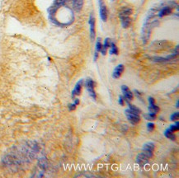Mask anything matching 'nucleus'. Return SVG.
<instances>
[{"label":"nucleus","instance_id":"obj_9","mask_svg":"<svg viewBox=\"0 0 179 178\" xmlns=\"http://www.w3.org/2000/svg\"><path fill=\"white\" fill-rule=\"evenodd\" d=\"M121 90H122L123 95L124 97L126 98V101H131L133 99V93L130 92V90L129 89V87L126 85H122L121 86Z\"/></svg>","mask_w":179,"mask_h":178},{"label":"nucleus","instance_id":"obj_21","mask_svg":"<svg viewBox=\"0 0 179 178\" xmlns=\"http://www.w3.org/2000/svg\"><path fill=\"white\" fill-rule=\"evenodd\" d=\"M66 3V0H55L54 1V7H61V6L65 5Z\"/></svg>","mask_w":179,"mask_h":178},{"label":"nucleus","instance_id":"obj_10","mask_svg":"<svg viewBox=\"0 0 179 178\" xmlns=\"http://www.w3.org/2000/svg\"><path fill=\"white\" fill-rule=\"evenodd\" d=\"M83 84V79L79 80V81L77 82L76 85L74 87V89L73 92H72V97H73V98H74L75 96L80 95L81 91H82Z\"/></svg>","mask_w":179,"mask_h":178},{"label":"nucleus","instance_id":"obj_11","mask_svg":"<svg viewBox=\"0 0 179 178\" xmlns=\"http://www.w3.org/2000/svg\"><path fill=\"white\" fill-rule=\"evenodd\" d=\"M89 26H90V36L92 41L95 39V19L92 15L89 17Z\"/></svg>","mask_w":179,"mask_h":178},{"label":"nucleus","instance_id":"obj_30","mask_svg":"<svg viewBox=\"0 0 179 178\" xmlns=\"http://www.w3.org/2000/svg\"><path fill=\"white\" fill-rule=\"evenodd\" d=\"M176 107L178 108V101H177V103H176Z\"/></svg>","mask_w":179,"mask_h":178},{"label":"nucleus","instance_id":"obj_14","mask_svg":"<svg viewBox=\"0 0 179 178\" xmlns=\"http://www.w3.org/2000/svg\"><path fill=\"white\" fill-rule=\"evenodd\" d=\"M121 25L124 28H128L130 23H131V19L130 17H121Z\"/></svg>","mask_w":179,"mask_h":178},{"label":"nucleus","instance_id":"obj_17","mask_svg":"<svg viewBox=\"0 0 179 178\" xmlns=\"http://www.w3.org/2000/svg\"><path fill=\"white\" fill-rule=\"evenodd\" d=\"M164 135H165V137L168 138L169 139H171V140H173V141L176 140V135H175L169 129H167V130L164 131Z\"/></svg>","mask_w":179,"mask_h":178},{"label":"nucleus","instance_id":"obj_29","mask_svg":"<svg viewBox=\"0 0 179 178\" xmlns=\"http://www.w3.org/2000/svg\"><path fill=\"white\" fill-rule=\"evenodd\" d=\"M74 104H75L76 106H78V105L79 104V100H78V98H76V99L74 100Z\"/></svg>","mask_w":179,"mask_h":178},{"label":"nucleus","instance_id":"obj_12","mask_svg":"<svg viewBox=\"0 0 179 178\" xmlns=\"http://www.w3.org/2000/svg\"><path fill=\"white\" fill-rule=\"evenodd\" d=\"M124 71V65L123 64H119L115 68L114 71L112 73V77L114 78H119L121 75L122 74Z\"/></svg>","mask_w":179,"mask_h":178},{"label":"nucleus","instance_id":"obj_18","mask_svg":"<svg viewBox=\"0 0 179 178\" xmlns=\"http://www.w3.org/2000/svg\"><path fill=\"white\" fill-rule=\"evenodd\" d=\"M126 103H127L128 107H129V109L130 110H131V111H133V112H135V113H137V114H140V110L139 109L138 107H136L135 106H134V105H132V104H130V102H129V101H126Z\"/></svg>","mask_w":179,"mask_h":178},{"label":"nucleus","instance_id":"obj_1","mask_svg":"<svg viewBox=\"0 0 179 178\" xmlns=\"http://www.w3.org/2000/svg\"><path fill=\"white\" fill-rule=\"evenodd\" d=\"M153 15L154 14L152 12V11H150L148 12V17H147L145 21H144V24L143 28H142V39H143L144 44L147 43V41L149 39L151 31H152L153 27L155 25L156 20H153Z\"/></svg>","mask_w":179,"mask_h":178},{"label":"nucleus","instance_id":"obj_13","mask_svg":"<svg viewBox=\"0 0 179 178\" xmlns=\"http://www.w3.org/2000/svg\"><path fill=\"white\" fill-rule=\"evenodd\" d=\"M72 6L74 9L76 11H80L83 5V0H71Z\"/></svg>","mask_w":179,"mask_h":178},{"label":"nucleus","instance_id":"obj_26","mask_svg":"<svg viewBox=\"0 0 179 178\" xmlns=\"http://www.w3.org/2000/svg\"><path fill=\"white\" fill-rule=\"evenodd\" d=\"M154 128H155V125H154L153 123L148 122L147 124V129H148V131H153V130H154Z\"/></svg>","mask_w":179,"mask_h":178},{"label":"nucleus","instance_id":"obj_8","mask_svg":"<svg viewBox=\"0 0 179 178\" xmlns=\"http://www.w3.org/2000/svg\"><path fill=\"white\" fill-rule=\"evenodd\" d=\"M148 160H149L148 157H147L143 153H140L139 154H138V156L136 158V163H138L139 166L144 167L145 164H147L148 163Z\"/></svg>","mask_w":179,"mask_h":178},{"label":"nucleus","instance_id":"obj_16","mask_svg":"<svg viewBox=\"0 0 179 178\" xmlns=\"http://www.w3.org/2000/svg\"><path fill=\"white\" fill-rule=\"evenodd\" d=\"M171 12H172V10H171V8H170V7H169V6L164 7V8L159 12V17H163L164 16L169 15V14L171 13Z\"/></svg>","mask_w":179,"mask_h":178},{"label":"nucleus","instance_id":"obj_2","mask_svg":"<svg viewBox=\"0 0 179 178\" xmlns=\"http://www.w3.org/2000/svg\"><path fill=\"white\" fill-rule=\"evenodd\" d=\"M125 115L127 117L128 121L131 123L132 125H136L140 121V116L139 115L135 113L133 111L130 110V109H126L125 110Z\"/></svg>","mask_w":179,"mask_h":178},{"label":"nucleus","instance_id":"obj_3","mask_svg":"<svg viewBox=\"0 0 179 178\" xmlns=\"http://www.w3.org/2000/svg\"><path fill=\"white\" fill-rule=\"evenodd\" d=\"M155 148V145L153 142H147L144 143L143 148H142V152L144 154H145L147 157L151 158L153 157V153Z\"/></svg>","mask_w":179,"mask_h":178},{"label":"nucleus","instance_id":"obj_19","mask_svg":"<svg viewBox=\"0 0 179 178\" xmlns=\"http://www.w3.org/2000/svg\"><path fill=\"white\" fill-rule=\"evenodd\" d=\"M111 50H110V54L111 55H117L118 54V49L117 46L113 43V42H111Z\"/></svg>","mask_w":179,"mask_h":178},{"label":"nucleus","instance_id":"obj_4","mask_svg":"<svg viewBox=\"0 0 179 178\" xmlns=\"http://www.w3.org/2000/svg\"><path fill=\"white\" fill-rule=\"evenodd\" d=\"M85 86L87 87V92L89 93V95L92 97L93 100L97 99V95L94 90V87H95V82L93 81L91 78H87L85 82Z\"/></svg>","mask_w":179,"mask_h":178},{"label":"nucleus","instance_id":"obj_5","mask_svg":"<svg viewBox=\"0 0 179 178\" xmlns=\"http://www.w3.org/2000/svg\"><path fill=\"white\" fill-rule=\"evenodd\" d=\"M170 42L167 41H159L153 42L151 45V48L153 50H165L170 47Z\"/></svg>","mask_w":179,"mask_h":178},{"label":"nucleus","instance_id":"obj_23","mask_svg":"<svg viewBox=\"0 0 179 178\" xmlns=\"http://www.w3.org/2000/svg\"><path fill=\"white\" fill-rule=\"evenodd\" d=\"M169 130H171V131H172V132H175V131H178V130H179V124H178V122L177 121V122L175 123L174 125H171V126H170V127H169Z\"/></svg>","mask_w":179,"mask_h":178},{"label":"nucleus","instance_id":"obj_27","mask_svg":"<svg viewBox=\"0 0 179 178\" xmlns=\"http://www.w3.org/2000/svg\"><path fill=\"white\" fill-rule=\"evenodd\" d=\"M76 105L74 104V103H73V104H69V111H74L75 109H76Z\"/></svg>","mask_w":179,"mask_h":178},{"label":"nucleus","instance_id":"obj_22","mask_svg":"<svg viewBox=\"0 0 179 178\" xmlns=\"http://www.w3.org/2000/svg\"><path fill=\"white\" fill-rule=\"evenodd\" d=\"M102 44L101 43V39L100 38H97V42H96V50H95V52L97 53H99L101 50H102Z\"/></svg>","mask_w":179,"mask_h":178},{"label":"nucleus","instance_id":"obj_7","mask_svg":"<svg viewBox=\"0 0 179 178\" xmlns=\"http://www.w3.org/2000/svg\"><path fill=\"white\" fill-rule=\"evenodd\" d=\"M99 5H100V17H101V19L103 21H106L108 20V8H107L106 5L104 4L102 0H99Z\"/></svg>","mask_w":179,"mask_h":178},{"label":"nucleus","instance_id":"obj_20","mask_svg":"<svg viewBox=\"0 0 179 178\" xmlns=\"http://www.w3.org/2000/svg\"><path fill=\"white\" fill-rule=\"evenodd\" d=\"M144 117L145 120H148V121H153L156 119V115L155 114H153V113H149L148 112V114H144Z\"/></svg>","mask_w":179,"mask_h":178},{"label":"nucleus","instance_id":"obj_15","mask_svg":"<svg viewBox=\"0 0 179 178\" xmlns=\"http://www.w3.org/2000/svg\"><path fill=\"white\" fill-rule=\"evenodd\" d=\"M132 14V9L130 8H124L120 12V17H130Z\"/></svg>","mask_w":179,"mask_h":178},{"label":"nucleus","instance_id":"obj_28","mask_svg":"<svg viewBox=\"0 0 179 178\" xmlns=\"http://www.w3.org/2000/svg\"><path fill=\"white\" fill-rule=\"evenodd\" d=\"M124 97H122V96H120L119 97V100H118V102H119V104L121 105V106H123L124 105Z\"/></svg>","mask_w":179,"mask_h":178},{"label":"nucleus","instance_id":"obj_24","mask_svg":"<svg viewBox=\"0 0 179 178\" xmlns=\"http://www.w3.org/2000/svg\"><path fill=\"white\" fill-rule=\"evenodd\" d=\"M178 117H179V112H174L173 114H172V116H170V120H171L172 121H178Z\"/></svg>","mask_w":179,"mask_h":178},{"label":"nucleus","instance_id":"obj_25","mask_svg":"<svg viewBox=\"0 0 179 178\" xmlns=\"http://www.w3.org/2000/svg\"><path fill=\"white\" fill-rule=\"evenodd\" d=\"M110 46H111V40L109 38H106L105 41H104V44L102 45V46L105 47L106 49H108V47H110Z\"/></svg>","mask_w":179,"mask_h":178},{"label":"nucleus","instance_id":"obj_6","mask_svg":"<svg viewBox=\"0 0 179 178\" xmlns=\"http://www.w3.org/2000/svg\"><path fill=\"white\" fill-rule=\"evenodd\" d=\"M148 103H149V106L148 107V110L149 113H153V114H157L159 112V107L158 106H156L155 104V100L154 98L152 97H148Z\"/></svg>","mask_w":179,"mask_h":178}]
</instances>
